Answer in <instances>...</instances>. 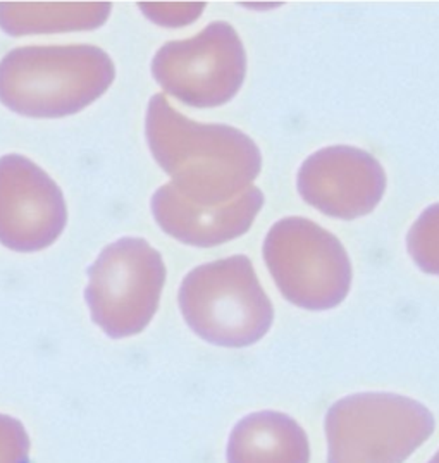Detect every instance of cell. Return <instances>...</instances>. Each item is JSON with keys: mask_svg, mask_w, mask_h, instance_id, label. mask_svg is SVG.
<instances>
[{"mask_svg": "<svg viewBox=\"0 0 439 463\" xmlns=\"http://www.w3.org/2000/svg\"><path fill=\"white\" fill-rule=\"evenodd\" d=\"M429 463H439V451L434 455V457H433V458H431V460H429Z\"/></svg>", "mask_w": 439, "mask_h": 463, "instance_id": "9a60e30c", "label": "cell"}, {"mask_svg": "<svg viewBox=\"0 0 439 463\" xmlns=\"http://www.w3.org/2000/svg\"><path fill=\"white\" fill-rule=\"evenodd\" d=\"M166 264L143 238H121L88 269L85 300L93 322L110 338L140 335L157 312Z\"/></svg>", "mask_w": 439, "mask_h": 463, "instance_id": "8992f818", "label": "cell"}, {"mask_svg": "<svg viewBox=\"0 0 439 463\" xmlns=\"http://www.w3.org/2000/svg\"><path fill=\"white\" fill-rule=\"evenodd\" d=\"M68 224L59 184L24 156L0 157V245L19 253L53 245Z\"/></svg>", "mask_w": 439, "mask_h": 463, "instance_id": "ba28073f", "label": "cell"}, {"mask_svg": "<svg viewBox=\"0 0 439 463\" xmlns=\"http://www.w3.org/2000/svg\"><path fill=\"white\" fill-rule=\"evenodd\" d=\"M177 302L196 336L226 348L261 341L274 321L272 303L245 255L190 270L181 283Z\"/></svg>", "mask_w": 439, "mask_h": 463, "instance_id": "3957f363", "label": "cell"}, {"mask_svg": "<svg viewBox=\"0 0 439 463\" xmlns=\"http://www.w3.org/2000/svg\"><path fill=\"white\" fill-rule=\"evenodd\" d=\"M328 463H404L434 432L421 402L393 392H358L326 413Z\"/></svg>", "mask_w": 439, "mask_h": 463, "instance_id": "277c9868", "label": "cell"}, {"mask_svg": "<svg viewBox=\"0 0 439 463\" xmlns=\"http://www.w3.org/2000/svg\"><path fill=\"white\" fill-rule=\"evenodd\" d=\"M114 78L110 55L95 45L19 47L0 61V104L26 118H66L100 99Z\"/></svg>", "mask_w": 439, "mask_h": 463, "instance_id": "7a4b0ae2", "label": "cell"}, {"mask_svg": "<svg viewBox=\"0 0 439 463\" xmlns=\"http://www.w3.org/2000/svg\"><path fill=\"white\" fill-rule=\"evenodd\" d=\"M145 137L169 186L186 202L221 207L252 186L262 169V156L243 131L204 125L176 110L164 93L150 99Z\"/></svg>", "mask_w": 439, "mask_h": 463, "instance_id": "6da1fadb", "label": "cell"}, {"mask_svg": "<svg viewBox=\"0 0 439 463\" xmlns=\"http://www.w3.org/2000/svg\"><path fill=\"white\" fill-rule=\"evenodd\" d=\"M110 11V4H0V28L13 36L93 30Z\"/></svg>", "mask_w": 439, "mask_h": 463, "instance_id": "7c38bea8", "label": "cell"}, {"mask_svg": "<svg viewBox=\"0 0 439 463\" xmlns=\"http://www.w3.org/2000/svg\"><path fill=\"white\" fill-rule=\"evenodd\" d=\"M387 173L379 161L362 148L326 146L300 165L299 194L322 214L351 221L367 215L387 192Z\"/></svg>", "mask_w": 439, "mask_h": 463, "instance_id": "9c48e42d", "label": "cell"}, {"mask_svg": "<svg viewBox=\"0 0 439 463\" xmlns=\"http://www.w3.org/2000/svg\"><path fill=\"white\" fill-rule=\"evenodd\" d=\"M152 74L179 102L219 108L234 99L245 81V47L231 24L215 21L198 35L164 43L154 55Z\"/></svg>", "mask_w": 439, "mask_h": 463, "instance_id": "52a82bcc", "label": "cell"}, {"mask_svg": "<svg viewBox=\"0 0 439 463\" xmlns=\"http://www.w3.org/2000/svg\"><path fill=\"white\" fill-rule=\"evenodd\" d=\"M228 463H309L310 445L299 422L282 411H257L231 430Z\"/></svg>", "mask_w": 439, "mask_h": 463, "instance_id": "8fae6325", "label": "cell"}, {"mask_svg": "<svg viewBox=\"0 0 439 463\" xmlns=\"http://www.w3.org/2000/svg\"><path fill=\"white\" fill-rule=\"evenodd\" d=\"M263 205V194L250 186L245 194L221 207L186 202L167 184L152 196L150 207L160 230L192 247H217L245 234Z\"/></svg>", "mask_w": 439, "mask_h": 463, "instance_id": "30bf717a", "label": "cell"}, {"mask_svg": "<svg viewBox=\"0 0 439 463\" xmlns=\"http://www.w3.org/2000/svg\"><path fill=\"white\" fill-rule=\"evenodd\" d=\"M406 249L424 272L439 276V203L427 207L414 222Z\"/></svg>", "mask_w": 439, "mask_h": 463, "instance_id": "4fadbf2b", "label": "cell"}, {"mask_svg": "<svg viewBox=\"0 0 439 463\" xmlns=\"http://www.w3.org/2000/svg\"><path fill=\"white\" fill-rule=\"evenodd\" d=\"M263 260L282 297L300 308H334L350 291L347 250L333 232L310 219L278 221L265 236Z\"/></svg>", "mask_w": 439, "mask_h": 463, "instance_id": "5b68a950", "label": "cell"}, {"mask_svg": "<svg viewBox=\"0 0 439 463\" xmlns=\"http://www.w3.org/2000/svg\"><path fill=\"white\" fill-rule=\"evenodd\" d=\"M141 11L160 24L192 23L204 9V4H140Z\"/></svg>", "mask_w": 439, "mask_h": 463, "instance_id": "5bb4252c", "label": "cell"}]
</instances>
